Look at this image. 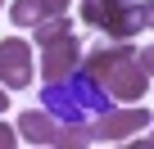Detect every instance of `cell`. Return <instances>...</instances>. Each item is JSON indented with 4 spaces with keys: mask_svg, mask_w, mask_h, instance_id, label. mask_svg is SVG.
<instances>
[{
    "mask_svg": "<svg viewBox=\"0 0 154 149\" xmlns=\"http://www.w3.org/2000/svg\"><path fill=\"white\" fill-rule=\"evenodd\" d=\"M41 109L54 122H63V127H91L100 113L113 109V95L100 86V77H91V72L77 63L68 77L41 82Z\"/></svg>",
    "mask_w": 154,
    "mask_h": 149,
    "instance_id": "6da1fadb",
    "label": "cell"
},
{
    "mask_svg": "<svg viewBox=\"0 0 154 149\" xmlns=\"http://www.w3.org/2000/svg\"><path fill=\"white\" fill-rule=\"evenodd\" d=\"M82 68L91 77H100V86L122 104H140V95L149 91V72L140 68V59L127 41H109V45L100 41L95 50H82Z\"/></svg>",
    "mask_w": 154,
    "mask_h": 149,
    "instance_id": "7a4b0ae2",
    "label": "cell"
},
{
    "mask_svg": "<svg viewBox=\"0 0 154 149\" xmlns=\"http://www.w3.org/2000/svg\"><path fill=\"white\" fill-rule=\"evenodd\" d=\"M82 23H91L113 41H127L140 27H149V5L145 0H82Z\"/></svg>",
    "mask_w": 154,
    "mask_h": 149,
    "instance_id": "3957f363",
    "label": "cell"
},
{
    "mask_svg": "<svg viewBox=\"0 0 154 149\" xmlns=\"http://www.w3.org/2000/svg\"><path fill=\"white\" fill-rule=\"evenodd\" d=\"M145 127H154V113H149L145 104H127V109L100 113V118L91 122V136L104 140V145H122V140H131V136L145 131Z\"/></svg>",
    "mask_w": 154,
    "mask_h": 149,
    "instance_id": "277c9868",
    "label": "cell"
},
{
    "mask_svg": "<svg viewBox=\"0 0 154 149\" xmlns=\"http://www.w3.org/2000/svg\"><path fill=\"white\" fill-rule=\"evenodd\" d=\"M0 86L5 91H27L32 86V45L23 36L0 41Z\"/></svg>",
    "mask_w": 154,
    "mask_h": 149,
    "instance_id": "5b68a950",
    "label": "cell"
},
{
    "mask_svg": "<svg viewBox=\"0 0 154 149\" xmlns=\"http://www.w3.org/2000/svg\"><path fill=\"white\" fill-rule=\"evenodd\" d=\"M77 63H82V41L68 32V36L41 45V63H36V68H41V82H59V77H68Z\"/></svg>",
    "mask_w": 154,
    "mask_h": 149,
    "instance_id": "8992f818",
    "label": "cell"
},
{
    "mask_svg": "<svg viewBox=\"0 0 154 149\" xmlns=\"http://www.w3.org/2000/svg\"><path fill=\"white\" fill-rule=\"evenodd\" d=\"M18 140H27V145H54V149H59L63 122H54L45 109H23V113H18Z\"/></svg>",
    "mask_w": 154,
    "mask_h": 149,
    "instance_id": "52a82bcc",
    "label": "cell"
},
{
    "mask_svg": "<svg viewBox=\"0 0 154 149\" xmlns=\"http://www.w3.org/2000/svg\"><path fill=\"white\" fill-rule=\"evenodd\" d=\"M68 32H72V27H68L63 14H45V18L32 27V41H36V50H41V45H50V41H59V36H68Z\"/></svg>",
    "mask_w": 154,
    "mask_h": 149,
    "instance_id": "ba28073f",
    "label": "cell"
},
{
    "mask_svg": "<svg viewBox=\"0 0 154 149\" xmlns=\"http://www.w3.org/2000/svg\"><path fill=\"white\" fill-rule=\"evenodd\" d=\"M9 18H14V27H36L45 18V9H41V0H14V5H9Z\"/></svg>",
    "mask_w": 154,
    "mask_h": 149,
    "instance_id": "9c48e42d",
    "label": "cell"
},
{
    "mask_svg": "<svg viewBox=\"0 0 154 149\" xmlns=\"http://www.w3.org/2000/svg\"><path fill=\"white\" fill-rule=\"evenodd\" d=\"M18 145V127H5L0 122V149H14Z\"/></svg>",
    "mask_w": 154,
    "mask_h": 149,
    "instance_id": "30bf717a",
    "label": "cell"
},
{
    "mask_svg": "<svg viewBox=\"0 0 154 149\" xmlns=\"http://www.w3.org/2000/svg\"><path fill=\"white\" fill-rule=\"evenodd\" d=\"M136 59H140V68H145V72H149V77H154V45H145V50H140Z\"/></svg>",
    "mask_w": 154,
    "mask_h": 149,
    "instance_id": "8fae6325",
    "label": "cell"
},
{
    "mask_svg": "<svg viewBox=\"0 0 154 149\" xmlns=\"http://www.w3.org/2000/svg\"><path fill=\"white\" fill-rule=\"evenodd\" d=\"M45 14H68V0H41Z\"/></svg>",
    "mask_w": 154,
    "mask_h": 149,
    "instance_id": "7c38bea8",
    "label": "cell"
},
{
    "mask_svg": "<svg viewBox=\"0 0 154 149\" xmlns=\"http://www.w3.org/2000/svg\"><path fill=\"white\" fill-rule=\"evenodd\" d=\"M131 149H154V131H149V136H140V140H131Z\"/></svg>",
    "mask_w": 154,
    "mask_h": 149,
    "instance_id": "4fadbf2b",
    "label": "cell"
},
{
    "mask_svg": "<svg viewBox=\"0 0 154 149\" xmlns=\"http://www.w3.org/2000/svg\"><path fill=\"white\" fill-rule=\"evenodd\" d=\"M9 109V95H5V86H0V113H5Z\"/></svg>",
    "mask_w": 154,
    "mask_h": 149,
    "instance_id": "5bb4252c",
    "label": "cell"
},
{
    "mask_svg": "<svg viewBox=\"0 0 154 149\" xmlns=\"http://www.w3.org/2000/svg\"><path fill=\"white\" fill-rule=\"evenodd\" d=\"M145 5H149V27H154V0H145Z\"/></svg>",
    "mask_w": 154,
    "mask_h": 149,
    "instance_id": "9a60e30c",
    "label": "cell"
},
{
    "mask_svg": "<svg viewBox=\"0 0 154 149\" xmlns=\"http://www.w3.org/2000/svg\"><path fill=\"white\" fill-rule=\"evenodd\" d=\"M0 5H5V0H0Z\"/></svg>",
    "mask_w": 154,
    "mask_h": 149,
    "instance_id": "2e32d148",
    "label": "cell"
}]
</instances>
